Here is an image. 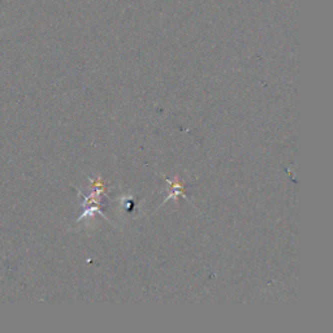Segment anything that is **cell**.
I'll return each instance as SVG.
<instances>
[{
    "label": "cell",
    "instance_id": "1",
    "mask_svg": "<svg viewBox=\"0 0 333 333\" xmlns=\"http://www.w3.org/2000/svg\"><path fill=\"white\" fill-rule=\"evenodd\" d=\"M167 182L172 185V189H173V191H172V193L168 195V197L165 198L164 202L169 201V199H177L178 195H182V197H185V199H188V198H186V194H185L184 184H182V182L180 181V180H178L177 176H176L175 180H173V181H171V180H167Z\"/></svg>",
    "mask_w": 333,
    "mask_h": 333
}]
</instances>
